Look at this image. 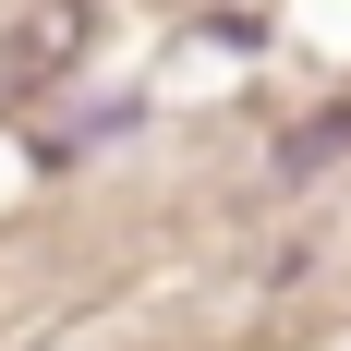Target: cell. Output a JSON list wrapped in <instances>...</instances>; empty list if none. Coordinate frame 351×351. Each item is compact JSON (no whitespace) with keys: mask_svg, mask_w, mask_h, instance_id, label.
I'll return each instance as SVG.
<instances>
[{"mask_svg":"<svg viewBox=\"0 0 351 351\" xmlns=\"http://www.w3.org/2000/svg\"><path fill=\"white\" fill-rule=\"evenodd\" d=\"M85 36H97V0H36L25 25L0 36V109H25V97H49L73 61H85Z\"/></svg>","mask_w":351,"mask_h":351,"instance_id":"1","label":"cell"},{"mask_svg":"<svg viewBox=\"0 0 351 351\" xmlns=\"http://www.w3.org/2000/svg\"><path fill=\"white\" fill-rule=\"evenodd\" d=\"M339 158H351V109H327V121H291V134H279V182L339 170Z\"/></svg>","mask_w":351,"mask_h":351,"instance_id":"2","label":"cell"}]
</instances>
